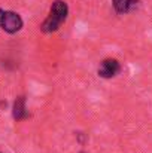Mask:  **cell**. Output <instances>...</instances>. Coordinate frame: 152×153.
I'll use <instances>...</instances> for the list:
<instances>
[{
	"label": "cell",
	"instance_id": "obj_5",
	"mask_svg": "<svg viewBox=\"0 0 152 153\" xmlns=\"http://www.w3.org/2000/svg\"><path fill=\"white\" fill-rule=\"evenodd\" d=\"M27 117V110H25V98L24 97H18L13 102V119L15 120H21Z\"/></svg>",
	"mask_w": 152,
	"mask_h": 153
},
{
	"label": "cell",
	"instance_id": "obj_4",
	"mask_svg": "<svg viewBox=\"0 0 152 153\" xmlns=\"http://www.w3.org/2000/svg\"><path fill=\"white\" fill-rule=\"evenodd\" d=\"M112 4L118 13H128L139 7L140 0H112Z\"/></svg>",
	"mask_w": 152,
	"mask_h": 153
},
{
	"label": "cell",
	"instance_id": "obj_2",
	"mask_svg": "<svg viewBox=\"0 0 152 153\" xmlns=\"http://www.w3.org/2000/svg\"><path fill=\"white\" fill-rule=\"evenodd\" d=\"M0 27L6 33L13 34V33H16V31H19L22 28V18L16 12L4 10V13L1 16V21H0Z\"/></svg>",
	"mask_w": 152,
	"mask_h": 153
},
{
	"label": "cell",
	"instance_id": "obj_3",
	"mask_svg": "<svg viewBox=\"0 0 152 153\" xmlns=\"http://www.w3.org/2000/svg\"><path fill=\"white\" fill-rule=\"evenodd\" d=\"M121 71V65L115 58H106L103 59L99 67V76L104 77V79H110L115 77L118 73Z\"/></svg>",
	"mask_w": 152,
	"mask_h": 153
},
{
	"label": "cell",
	"instance_id": "obj_6",
	"mask_svg": "<svg viewBox=\"0 0 152 153\" xmlns=\"http://www.w3.org/2000/svg\"><path fill=\"white\" fill-rule=\"evenodd\" d=\"M3 13H4V10H3V9H0V21H1V16H3Z\"/></svg>",
	"mask_w": 152,
	"mask_h": 153
},
{
	"label": "cell",
	"instance_id": "obj_7",
	"mask_svg": "<svg viewBox=\"0 0 152 153\" xmlns=\"http://www.w3.org/2000/svg\"><path fill=\"white\" fill-rule=\"evenodd\" d=\"M81 153H85V152H81Z\"/></svg>",
	"mask_w": 152,
	"mask_h": 153
},
{
	"label": "cell",
	"instance_id": "obj_1",
	"mask_svg": "<svg viewBox=\"0 0 152 153\" xmlns=\"http://www.w3.org/2000/svg\"><path fill=\"white\" fill-rule=\"evenodd\" d=\"M67 13H69L67 3L63 1V0H55L52 3V6H51L48 18L40 25V30L43 33H54V31H57L61 27V24L66 21Z\"/></svg>",
	"mask_w": 152,
	"mask_h": 153
}]
</instances>
